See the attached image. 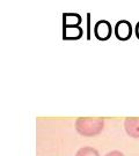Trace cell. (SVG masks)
Wrapping results in <instances>:
<instances>
[{"label": "cell", "mask_w": 139, "mask_h": 156, "mask_svg": "<svg viewBox=\"0 0 139 156\" xmlns=\"http://www.w3.org/2000/svg\"><path fill=\"white\" fill-rule=\"evenodd\" d=\"M82 21L81 16L77 13H65L63 15L64 27H78Z\"/></svg>", "instance_id": "obj_6"}, {"label": "cell", "mask_w": 139, "mask_h": 156, "mask_svg": "<svg viewBox=\"0 0 139 156\" xmlns=\"http://www.w3.org/2000/svg\"><path fill=\"white\" fill-rule=\"evenodd\" d=\"M124 129L129 136L134 139H139V117L125 118Z\"/></svg>", "instance_id": "obj_4"}, {"label": "cell", "mask_w": 139, "mask_h": 156, "mask_svg": "<svg viewBox=\"0 0 139 156\" xmlns=\"http://www.w3.org/2000/svg\"><path fill=\"white\" fill-rule=\"evenodd\" d=\"M112 28L109 21L107 20H100L95 23L94 26V36L99 41H108L111 37Z\"/></svg>", "instance_id": "obj_3"}, {"label": "cell", "mask_w": 139, "mask_h": 156, "mask_svg": "<svg viewBox=\"0 0 139 156\" xmlns=\"http://www.w3.org/2000/svg\"><path fill=\"white\" fill-rule=\"evenodd\" d=\"M75 156H100L99 151H96L93 147H89V146H86V147H82L80 148Z\"/></svg>", "instance_id": "obj_7"}, {"label": "cell", "mask_w": 139, "mask_h": 156, "mask_svg": "<svg viewBox=\"0 0 139 156\" xmlns=\"http://www.w3.org/2000/svg\"><path fill=\"white\" fill-rule=\"evenodd\" d=\"M104 120L103 118L96 117H79L75 120V129L80 135L86 138L96 136L103 131Z\"/></svg>", "instance_id": "obj_1"}, {"label": "cell", "mask_w": 139, "mask_h": 156, "mask_svg": "<svg viewBox=\"0 0 139 156\" xmlns=\"http://www.w3.org/2000/svg\"><path fill=\"white\" fill-rule=\"evenodd\" d=\"M104 156H124V154L119 151H111L109 153H107Z\"/></svg>", "instance_id": "obj_8"}, {"label": "cell", "mask_w": 139, "mask_h": 156, "mask_svg": "<svg viewBox=\"0 0 139 156\" xmlns=\"http://www.w3.org/2000/svg\"><path fill=\"white\" fill-rule=\"evenodd\" d=\"M114 34L118 41H128L132 36V24L128 20H121L115 24Z\"/></svg>", "instance_id": "obj_2"}, {"label": "cell", "mask_w": 139, "mask_h": 156, "mask_svg": "<svg viewBox=\"0 0 139 156\" xmlns=\"http://www.w3.org/2000/svg\"><path fill=\"white\" fill-rule=\"evenodd\" d=\"M134 33H136V37L139 39V21L136 24V28H134Z\"/></svg>", "instance_id": "obj_9"}, {"label": "cell", "mask_w": 139, "mask_h": 156, "mask_svg": "<svg viewBox=\"0 0 139 156\" xmlns=\"http://www.w3.org/2000/svg\"><path fill=\"white\" fill-rule=\"evenodd\" d=\"M83 35L82 28L78 26V27H64V31H63V38L67 39V41H77V39L81 38Z\"/></svg>", "instance_id": "obj_5"}]
</instances>
